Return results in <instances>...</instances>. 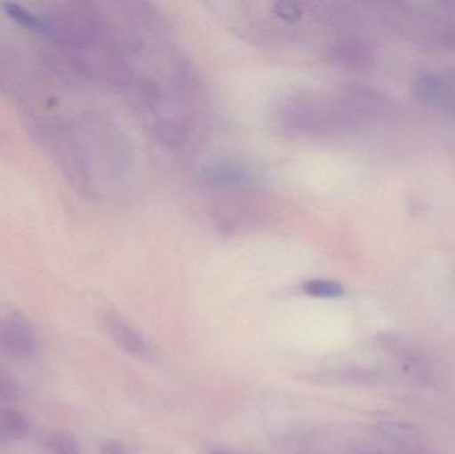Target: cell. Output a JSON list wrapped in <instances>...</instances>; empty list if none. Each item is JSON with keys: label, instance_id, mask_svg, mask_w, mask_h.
I'll list each match as a JSON object with an SVG mask.
<instances>
[{"label": "cell", "instance_id": "6da1fadb", "mask_svg": "<svg viewBox=\"0 0 455 454\" xmlns=\"http://www.w3.org/2000/svg\"><path fill=\"white\" fill-rule=\"evenodd\" d=\"M39 348L36 331L21 314L5 315L0 319V352L13 360H28Z\"/></svg>", "mask_w": 455, "mask_h": 454}, {"label": "cell", "instance_id": "7a4b0ae2", "mask_svg": "<svg viewBox=\"0 0 455 454\" xmlns=\"http://www.w3.org/2000/svg\"><path fill=\"white\" fill-rule=\"evenodd\" d=\"M103 324L107 335L125 354L141 360L151 357V348L144 336L132 324L125 322L123 317L117 316V315H108L104 319Z\"/></svg>", "mask_w": 455, "mask_h": 454}, {"label": "cell", "instance_id": "3957f363", "mask_svg": "<svg viewBox=\"0 0 455 454\" xmlns=\"http://www.w3.org/2000/svg\"><path fill=\"white\" fill-rule=\"evenodd\" d=\"M29 434V421L23 413L11 408H0V436L19 442Z\"/></svg>", "mask_w": 455, "mask_h": 454}, {"label": "cell", "instance_id": "277c9868", "mask_svg": "<svg viewBox=\"0 0 455 454\" xmlns=\"http://www.w3.org/2000/svg\"><path fill=\"white\" fill-rule=\"evenodd\" d=\"M4 10L5 13H7L12 20L23 26L24 28L36 32V34H50L51 28L47 21L43 20L36 13L31 12V11L27 10V8L15 4V3H5Z\"/></svg>", "mask_w": 455, "mask_h": 454}, {"label": "cell", "instance_id": "5b68a950", "mask_svg": "<svg viewBox=\"0 0 455 454\" xmlns=\"http://www.w3.org/2000/svg\"><path fill=\"white\" fill-rule=\"evenodd\" d=\"M302 291L307 296L317 299H337L341 298L345 293L342 284L328 279L307 280L302 284Z\"/></svg>", "mask_w": 455, "mask_h": 454}, {"label": "cell", "instance_id": "8992f818", "mask_svg": "<svg viewBox=\"0 0 455 454\" xmlns=\"http://www.w3.org/2000/svg\"><path fill=\"white\" fill-rule=\"evenodd\" d=\"M45 448L48 454H82L75 437L64 432L51 434L45 442Z\"/></svg>", "mask_w": 455, "mask_h": 454}, {"label": "cell", "instance_id": "52a82bcc", "mask_svg": "<svg viewBox=\"0 0 455 454\" xmlns=\"http://www.w3.org/2000/svg\"><path fill=\"white\" fill-rule=\"evenodd\" d=\"M21 389L16 378L7 370L0 368V400L5 402H15L20 399Z\"/></svg>", "mask_w": 455, "mask_h": 454}, {"label": "cell", "instance_id": "ba28073f", "mask_svg": "<svg viewBox=\"0 0 455 454\" xmlns=\"http://www.w3.org/2000/svg\"><path fill=\"white\" fill-rule=\"evenodd\" d=\"M100 454H132V452L116 440H104L100 444Z\"/></svg>", "mask_w": 455, "mask_h": 454}, {"label": "cell", "instance_id": "9c48e42d", "mask_svg": "<svg viewBox=\"0 0 455 454\" xmlns=\"http://www.w3.org/2000/svg\"><path fill=\"white\" fill-rule=\"evenodd\" d=\"M215 454H226V453H215Z\"/></svg>", "mask_w": 455, "mask_h": 454}]
</instances>
